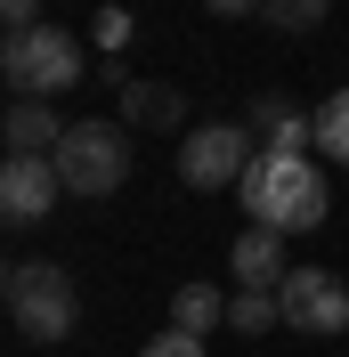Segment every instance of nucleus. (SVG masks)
<instances>
[{
	"label": "nucleus",
	"instance_id": "nucleus-1",
	"mask_svg": "<svg viewBox=\"0 0 349 357\" xmlns=\"http://www.w3.org/2000/svg\"><path fill=\"white\" fill-rule=\"evenodd\" d=\"M236 195H244V220L252 227H276V236H309V227L325 220V178H317V162L309 155H252V171L236 178Z\"/></svg>",
	"mask_w": 349,
	"mask_h": 357
},
{
	"label": "nucleus",
	"instance_id": "nucleus-2",
	"mask_svg": "<svg viewBox=\"0 0 349 357\" xmlns=\"http://www.w3.org/2000/svg\"><path fill=\"white\" fill-rule=\"evenodd\" d=\"M0 73H8L17 98H66L89 73V57H82V41H73L66 24H33V33H8L0 41Z\"/></svg>",
	"mask_w": 349,
	"mask_h": 357
},
{
	"label": "nucleus",
	"instance_id": "nucleus-3",
	"mask_svg": "<svg viewBox=\"0 0 349 357\" xmlns=\"http://www.w3.org/2000/svg\"><path fill=\"white\" fill-rule=\"evenodd\" d=\"M8 317H17L24 341H66L73 325H82V292H73V276L57 260H8Z\"/></svg>",
	"mask_w": 349,
	"mask_h": 357
},
{
	"label": "nucleus",
	"instance_id": "nucleus-4",
	"mask_svg": "<svg viewBox=\"0 0 349 357\" xmlns=\"http://www.w3.org/2000/svg\"><path fill=\"white\" fill-rule=\"evenodd\" d=\"M57 178H66V195H114L131 178V122H66Z\"/></svg>",
	"mask_w": 349,
	"mask_h": 357
},
{
	"label": "nucleus",
	"instance_id": "nucleus-5",
	"mask_svg": "<svg viewBox=\"0 0 349 357\" xmlns=\"http://www.w3.org/2000/svg\"><path fill=\"white\" fill-rule=\"evenodd\" d=\"M252 122H195V130L179 138V178L195 187V195H219V187H236L252 171Z\"/></svg>",
	"mask_w": 349,
	"mask_h": 357
},
{
	"label": "nucleus",
	"instance_id": "nucleus-6",
	"mask_svg": "<svg viewBox=\"0 0 349 357\" xmlns=\"http://www.w3.org/2000/svg\"><path fill=\"white\" fill-rule=\"evenodd\" d=\"M276 301H284V325H292V333H317V341L349 333V284L333 268H292L276 284Z\"/></svg>",
	"mask_w": 349,
	"mask_h": 357
},
{
	"label": "nucleus",
	"instance_id": "nucleus-7",
	"mask_svg": "<svg viewBox=\"0 0 349 357\" xmlns=\"http://www.w3.org/2000/svg\"><path fill=\"white\" fill-rule=\"evenodd\" d=\"M57 195H66L57 155H8V162H0V220H8V227L49 220V203H57Z\"/></svg>",
	"mask_w": 349,
	"mask_h": 357
},
{
	"label": "nucleus",
	"instance_id": "nucleus-8",
	"mask_svg": "<svg viewBox=\"0 0 349 357\" xmlns=\"http://www.w3.org/2000/svg\"><path fill=\"white\" fill-rule=\"evenodd\" d=\"M244 122L260 130L268 155H309V146H317V114L284 106V98H252V114H244Z\"/></svg>",
	"mask_w": 349,
	"mask_h": 357
},
{
	"label": "nucleus",
	"instance_id": "nucleus-9",
	"mask_svg": "<svg viewBox=\"0 0 349 357\" xmlns=\"http://www.w3.org/2000/svg\"><path fill=\"white\" fill-rule=\"evenodd\" d=\"M228 260H236V284H260V292H276L284 276H292V260H284V236H276V227H244L236 244H228Z\"/></svg>",
	"mask_w": 349,
	"mask_h": 357
},
{
	"label": "nucleus",
	"instance_id": "nucleus-10",
	"mask_svg": "<svg viewBox=\"0 0 349 357\" xmlns=\"http://www.w3.org/2000/svg\"><path fill=\"white\" fill-rule=\"evenodd\" d=\"M0 138H8V155H57L66 122L49 114V98H8V114H0Z\"/></svg>",
	"mask_w": 349,
	"mask_h": 357
},
{
	"label": "nucleus",
	"instance_id": "nucleus-11",
	"mask_svg": "<svg viewBox=\"0 0 349 357\" xmlns=\"http://www.w3.org/2000/svg\"><path fill=\"white\" fill-rule=\"evenodd\" d=\"M179 114H187V98L171 82H122V122L131 130H179Z\"/></svg>",
	"mask_w": 349,
	"mask_h": 357
},
{
	"label": "nucleus",
	"instance_id": "nucleus-12",
	"mask_svg": "<svg viewBox=\"0 0 349 357\" xmlns=\"http://www.w3.org/2000/svg\"><path fill=\"white\" fill-rule=\"evenodd\" d=\"M228 325L252 341V333H268V325H284V301L260 292V284H236V292H228Z\"/></svg>",
	"mask_w": 349,
	"mask_h": 357
},
{
	"label": "nucleus",
	"instance_id": "nucleus-13",
	"mask_svg": "<svg viewBox=\"0 0 349 357\" xmlns=\"http://www.w3.org/2000/svg\"><path fill=\"white\" fill-rule=\"evenodd\" d=\"M171 325H187V333H211V325H228V292H219V284H179Z\"/></svg>",
	"mask_w": 349,
	"mask_h": 357
},
{
	"label": "nucleus",
	"instance_id": "nucleus-14",
	"mask_svg": "<svg viewBox=\"0 0 349 357\" xmlns=\"http://www.w3.org/2000/svg\"><path fill=\"white\" fill-rule=\"evenodd\" d=\"M317 155L349 171V89H333L325 106H317Z\"/></svg>",
	"mask_w": 349,
	"mask_h": 357
},
{
	"label": "nucleus",
	"instance_id": "nucleus-15",
	"mask_svg": "<svg viewBox=\"0 0 349 357\" xmlns=\"http://www.w3.org/2000/svg\"><path fill=\"white\" fill-rule=\"evenodd\" d=\"M260 17L276 24V33H309V24L333 17V0H260Z\"/></svg>",
	"mask_w": 349,
	"mask_h": 357
},
{
	"label": "nucleus",
	"instance_id": "nucleus-16",
	"mask_svg": "<svg viewBox=\"0 0 349 357\" xmlns=\"http://www.w3.org/2000/svg\"><path fill=\"white\" fill-rule=\"evenodd\" d=\"M89 41L106 49V66H122V41H131V8H114V0H106V8H98V24H89Z\"/></svg>",
	"mask_w": 349,
	"mask_h": 357
},
{
	"label": "nucleus",
	"instance_id": "nucleus-17",
	"mask_svg": "<svg viewBox=\"0 0 349 357\" xmlns=\"http://www.w3.org/2000/svg\"><path fill=\"white\" fill-rule=\"evenodd\" d=\"M138 357H203V333H187V325H171V333H154Z\"/></svg>",
	"mask_w": 349,
	"mask_h": 357
},
{
	"label": "nucleus",
	"instance_id": "nucleus-18",
	"mask_svg": "<svg viewBox=\"0 0 349 357\" xmlns=\"http://www.w3.org/2000/svg\"><path fill=\"white\" fill-rule=\"evenodd\" d=\"M0 17H8V33H33V24H49V17H41V0H0Z\"/></svg>",
	"mask_w": 349,
	"mask_h": 357
},
{
	"label": "nucleus",
	"instance_id": "nucleus-19",
	"mask_svg": "<svg viewBox=\"0 0 349 357\" xmlns=\"http://www.w3.org/2000/svg\"><path fill=\"white\" fill-rule=\"evenodd\" d=\"M203 8H211V17H252L260 0H203Z\"/></svg>",
	"mask_w": 349,
	"mask_h": 357
}]
</instances>
